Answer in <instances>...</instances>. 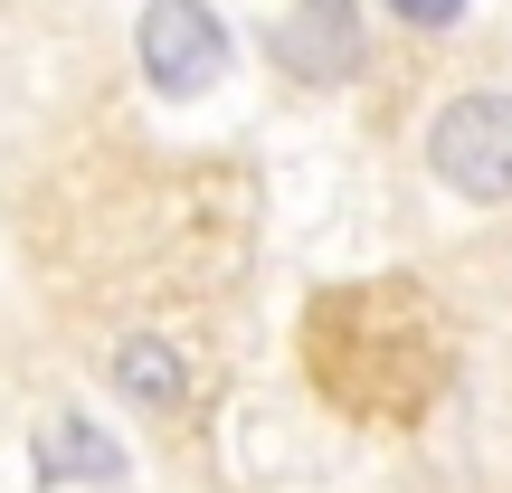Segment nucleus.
Listing matches in <instances>:
<instances>
[{"label":"nucleus","instance_id":"1","mask_svg":"<svg viewBox=\"0 0 512 493\" xmlns=\"http://www.w3.org/2000/svg\"><path fill=\"white\" fill-rule=\"evenodd\" d=\"M427 171H437L456 200H512V95L475 86L427 124Z\"/></svg>","mask_w":512,"mask_h":493},{"label":"nucleus","instance_id":"2","mask_svg":"<svg viewBox=\"0 0 512 493\" xmlns=\"http://www.w3.org/2000/svg\"><path fill=\"white\" fill-rule=\"evenodd\" d=\"M133 48H143L152 95L190 105V95H209V86L228 76V19L209 10V0H143V19H133Z\"/></svg>","mask_w":512,"mask_h":493},{"label":"nucleus","instance_id":"3","mask_svg":"<svg viewBox=\"0 0 512 493\" xmlns=\"http://www.w3.org/2000/svg\"><path fill=\"white\" fill-rule=\"evenodd\" d=\"M275 67L304 76V86H351L370 67V29H361V0H285V19L266 29Z\"/></svg>","mask_w":512,"mask_h":493},{"label":"nucleus","instance_id":"4","mask_svg":"<svg viewBox=\"0 0 512 493\" xmlns=\"http://www.w3.org/2000/svg\"><path fill=\"white\" fill-rule=\"evenodd\" d=\"M29 475L38 484H124V446L105 427H86V418H57V427H38Z\"/></svg>","mask_w":512,"mask_h":493},{"label":"nucleus","instance_id":"5","mask_svg":"<svg viewBox=\"0 0 512 493\" xmlns=\"http://www.w3.org/2000/svg\"><path fill=\"white\" fill-rule=\"evenodd\" d=\"M105 380L124 389L133 408H181V399H190V351L162 342V332H133V342L105 351Z\"/></svg>","mask_w":512,"mask_h":493},{"label":"nucleus","instance_id":"6","mask_svg":"<svg viewBox=\"0 0 512 493\" xmlns=\"http://www.w3.org/2000/svg\"><path fill=\"white\" fill-rule=\"evenodd\" d=\"M389 10H399L408 29H456V19H465V0H389Z\"/></svg>","mask_w":512,"mask_h":493},{"label":"nucleus","instance_id":"7","mask_svg":"<svg viewBox=\"0 0 512 493\" xmlns=\"http://www.w3.org/2000/svg\"><path fill=\"white\" fill-rule=\"evenodd\" d=\"M105 493H114V484H105Z\"/></svg>","mask_w":512,"mask_h":493}]
</instances>
